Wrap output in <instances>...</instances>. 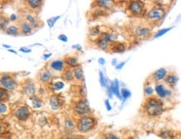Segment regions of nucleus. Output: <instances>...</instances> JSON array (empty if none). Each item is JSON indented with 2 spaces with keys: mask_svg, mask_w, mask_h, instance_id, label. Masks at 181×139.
<instances>
[{
  "mask_svg": "<svg viewBox=\"0 0 181 139\" xmlns=\"http://www.w3.org/2000/svg\"><path fill=\"white\" fill-rule=\"evenodd\" d=\"M144 108L149 116L156 117L164 112V103L158 97H149L145 102Z\"/></svg>",
  "mask_w": 181,
  "mask_h": 139,
  "instance_id": "obj_1",
  "label": "nucleus"
},
{
  "mask_svg": "<svg viewBox=\"0 0 181 139\" xmlns=\"http://www.w3.org/2000/svg\"><path fill=\"white\" fill-rule=\"evenodd\" d=\"M166 15V9L163 6H155L148 12L146 18L149 22L152 23H158L164 19Z\"/></svg>",
  "mask_w": 181,
  "mask_h": 139,
  "instance_id": "obj_2",
  "label": "nucleus"
},
{
  "mask_svg": "<svg viewBox=\"0 0 181 139\" xmlns=\"http://www.w3.org/2000/svg\"><path fill=\"white\" fill-rule=\"evenodd\" d=\"M95 124H96V120L95 117L91 116H84L78 119L77 128L80 133H88L95 128Z\"/></svg>",
  "mask_w": 181,
  "mask_h": 139,
  "instance_id": "obj_3",
  "label": "nucleus"
},
{
  "mask_svg": "<svg viewBox=\"0 0 181 139\" xmlns=\"http://www.w3.org/2000/svg\"><path fill=\"white\" fill-rule=\"evenodd\" d=\"M127 10L133 17H143L145 14V4L141 1H129L127 6Z\"/></svg>",
  "mask_w": 181,
  "mask_h": 139,
  "instance_id": "obj_4",
  "label": "nucleus"
},
{
  "mask_svg": "<svg viewBox=\"0 0 181 139\" xmlns=\"http://www.w3.org/2000/svg\"><path fill=\"white\" fill-rule=\"evenodd\" d=\"M0 85L8 91H13L18 86L17 81L9 73H3L0 77Z\"/></svg>",
  "mask_w": 181,
  "mask_h": 139,
  "instance_id": "obj_5",
  "label": "nucleus"
},
{
  "mask_svg": "<svg viewBox=\"0 0 181 139\" xmlns=\"http://www.w3.org/2000/svg\"><path fill=\"white\" fill-rule=\"evenodd\" d=\"M74 111L75 112L76 114L84 117L90 112V107L85 99H80L77 101L74 106Z\"/></svg>",
  "mask_w": 181,
  "mask_h": 139,
  "instance_id": "obj_6",
  "label": "nucleus"
},
{
  "mask_svg": "<svg viewBox=\"0 0 181 139\" xmlns=\"http://www.w3.org/2000/svg\"><path fill=\"white\" fill-rule=\"evenodd\" d=\"M109 34V33H107V32H101L100 35L95 41L97 47H99L102 50H107L109 48V44H110Z\"/></svg>",
  "mask_w": 181,
  "mask_h": 139,
  "instance_id": "obj_7",
  "label": "nucleus"
},
{
  "mask_svg": "<svg viewBox=\"0 0 181 139\" xmlns=\"http://www.w3.org/2000/svg\"><path fill=\"white\" fill-rule=\"evenodd\" d=\"M31 115L30 110L27 106H20L14 112V116L19 121H26Z\"/></svg>",
  "mask_w": 181,
  "mask_h": 139,
  "instance_id": "obj_8",
  "label": "nucleus"
},
{
  "mask_svg": "<svg viewBox=\"0 0 181 139\" xmlns=\"http://www.w3.org/2000/svg\"><path fill=\"white\" fill-rule=\"evenodd\" d=\"M151 30L149 27L145 25H139L134 28V35L139 39H146L150 36Z\"/></svg>",
  "mask_w": 181,
  "mask_h": 139,
  "instance_id": "obj_9",
  "label": "nucleus"
},
{
  "mask_svg": "<svg viewBox=\"0 0 181 139\" xmlns=\"http://www.w3.org/2000/svg\"><path fill=\"white\" fill-rule=\"evenodd\" d=\"M23 92L25 95L31 97L34 96L36 93V86L32 81L28 80L25 82L23 85Z\"/></svg>",
  "mask_w": 181,
  "mask_h": 139,
  "instance_id": "obj_10",
  "label": "nucleus"
},
{
  "mask_svg": "<svg viewBox=\"0 0 181 139\" xmlns=\"http://www.w3.org/2000/svg\"><path fill=\"white\" fill-rule=\"evenodd\" d=\"M156 94L159 98H166L171 95V91L166 88V87L162 84H157L155 86Z\"/></svg>",
  "mask_w": 181,
  "mask_h": 139,
  "instance_id": "obj_11",
  "label": "nucleus"
},
{
  "mask_svg": "<svg viewBox=\"0 0 181 139\" xmlns=\"http://www.w3.org/2000/svg\"><path fill=\"white\" fill-rule=\"evenodd\" d=\"M53 74L51 72L50 70L47 69V68H43L38 74V78L39 80L43 83V84H47L49 83L50 80L52 79Z\"/></svg>",
  "mask_w": 181,
  "mask_h": 139,
  "instance_id": "obj_12",
  "label": "nucleus"
},
{
  "mask_svg": "<svg viewBox=\"0 0 181 139\" xmlns=\"http://www.w3.org/2000/svg\"><path fill=\"white\" fill-rule=\"evenodd\" d=\"M126 44L122 42H114L111 43L110 44H109V49L113 53H124V51L126 50Z\"/></svg>",
  "mask_w": 181,
  "mask_h": 139,
  "instance_id": "obj_13",
  "label": "nucleus"
},
{
  "mask_svg": "<svg viewBox=\"0 0 181 139\" xmlns=\"http://www.w3.org/2000/svg\"><path fill=\"white\" fill-rule=\"evenodd\" d=\"M166 76H167V70L164 68V67H161V68L156 70V71H154L152 73L151 78L153 79V81L158 83V82L164 80Z\"/></svg>",
  "mask_w": 181,
  "mask_h": 139,
  "instance_id": "obj_14",
  "label": "nucleus"
},
{
  "mask_svg": "<svg viewBox=\"0 0 181 139\" xmlns=\"http://www.w3.org/2000/svg\"><path fill=\"white\" fill-rule=\"evenodd\" d=\"M19 28L20 34H24V35H28V34H32L33 30H34L33 27L25 20L20 21L19 24Z\"/></svg>",
  "mask_w": 181,
  "mask_h": 139,
  "instance_id": "obj_15",
  "label": "nucleus"
},
{
  "mask_svg": "<svg viewBox=\"0 0 181 139\" xmlns=\"http://www.w3.org/2000/svg\"><path fill=\"white\" fill-rule=\"evenodd\" d=\"M24 20L27 21L33 27L34 29V28H38L39 27V25H40L38 18L33 14H30V13H28V14H26L24 15Z\"/></svg>",
  "mask_w": 181,
  "mask_h": 139,
  "instance_id": "obj_16",
  "label": "nucleus"
},
{
  "mask_svg": "<svg viewBox=\"0 0 181 139\" xmlns=\"http://www.w3.org/2000/svg\"><path fill=\"white\" fill-rule=\"evenodd\" d=\"M49 105H50L51 108L54 111L59 110L61 108L62 101L58 95H52L49 97Z\"/></svg>",
  "mask_w": 181,
  "mask_h": 139,
  "instance_id": "obj_17",
  "label": "nucleus"
},
{
  "mask_svg": "<svg viewBox=\"0 0 181 139\" xmlns=\"http://www.w3.org/2000/svg\"><path fill=\"white\" fill-rule=\"evenodd\" d=\"M50 68L55 72H63L65 68V63H64V60H53V62H51L50 63Z\"/></svg>",
  "mask_w": 181,
  "mask_h": 139,
  "instance_id": "obj_18",
  "label": "nucleus"
},
{
  "mask_svg": "<svg viewBox=\"0 0 181 139\" xmlns=\"http://www.w3.org/2000/svg\"><path fill=\"white\" fill-rule=\"evenodd\" d=\"M28 100L30 102L31 106L34 109H39L42 108L43 106V101L42 99L36 95H34V96H31L28 98Z\"/></svg>",
  "mask_w": 181,
  "mask_h": 139,
  "instance_id": "obj_19",
  "label": "nucleus"
},
{
  "mask_svg": "<svg viewBox=\"0 0 181 139\" xmlns=\"http://www.w3.org/2000/svg\"><path fill=\"white\" fill-rule=\"evenodd\" d=\"M164 80V83L167 85H169L170 87H174L175 86L177 83H178L179 77L176 74L171 73V74H169V75L166 76Z\"/></svg>",
  "mask_w": 181,
  "mask_h": 139,
  "instance_id": "obj_20",
  "label": "nucleus"
},
{
  "mask_svg": "<svg viewBox=\"0 0 181 139\" xmlns=\"http://www.w3.org/2000/svg\"><path fill=\"white\" fill-rule=\"evenodd\" d=\"M109 90L111 91V92L113 93V94L116 95L120 99H122V98H121V95H120V84H119V81H118L117 79H115L114 81L111 82Z\"/></svg>",
  "mask_w": 181,
  "mask_h": 139,
  "instance_id": "obj_21",
  "label": "nucleus"
},
{
  "mask_svg": "<svg viewBox=\"0 0 181 139\" xmlns=\"http://www.w3.org/2000/svg\"><path fill=\"white\" fill-rule=\"evenodd\" d=\"M95 4L100 9L109 10L111 9L114 3H113V1H109V0H98V1H95Z\"/></svg>",
  "mask_w": 181,
  "mask_h": 139,
  "instance_id": "obj_22",
  "label": "nucleus"
},
{
  "mask_svg": "<svg viewBox=\"0 0 181 139\" xmlns=\"http://www.w3.org/2000/svg\"><path fill=\"white\" fill-rule=\"evenodd\" d=\"M64 63L67 64L68 66H69L70 67H80V65L78 63V60L76 57H66L64 60Z\"/></svg>",
  "mask_w": 181,
  "mask_h": 139,
  "instance_id": "obj_23",
  "label": "nucleus"
},
{
  "mask_svg": "<svg viewBox=\"0 0 181 139\" xmlns=\"http://www.w3.org/2000/svg\"><path fill=\"white\" fill-rule=\"evenodd\" d=\"M101 31L99 26H94L92 28H89V38L91 39H93L94 41H95L96 39L99 38V36L100 35Z\"/></svg>",
  "mask_w": 181,
  "mask_h": 139,
  "instance_id": "obj_24",
  "label": "nucleus"
},
{
  "mask_svg": "<svg viewBox=\"0 0 181 139\" xmlns=\"http://www.w3.org/2000/svg\"><path fill=\"white\" fill-rule=\"evenodd\" d=\"M5 34L11 36H18L20 34V31L19 26L17 25H9L5 28Z\"/></svg>",
  "mask_w": 181,
  "mask_h": 139,
  "instance_id": "obj_25",
  "label": "nucleus"
},
{
  "mask_svg": "<svg viewBox=\"0 0 181 139\" xmlns=\"http://www.w3.org/2000/svg\"><path fill=\"white\" fill-rule=\"evenodd\" d=\"M44 1L42 0H28L27 1V4L33 10H36L41 8V6L43 5Z\"/></svg>",
  "mask_w": 181,
  "mask_h": 139,
  "instance_id": "obj_26",
  "label": "nucleus"
},
{
  "mask_svg": "<svg viewBox=\"0 0 181 139\" xmlns=\"http://www.w3.org/2000/svg\"><path fill=\"white\" fill-rule=\"evenodd\" d=\"M74 73V78H75L77 81H82L84 79V72L81 67H75L73 71Z\"/></svg>",
  "mask_w": 181,
  "mask_h": 139,
  "instance_id": "obj_27",
  "label": "nucleus"
},
{
  "mask_svg": "<svg viewBox=\"0 0 181 139\" xmlns=\"http://www.w3.org/2000/svg\"><path fill=\"white\" fill-rule=\"evenodd\" d=\"M9 18L0 14V30H5V28L9 26Z\"/></svg>",
  "mask_w": 181,
  "mask_h": 139,
  "instance_id": "obj_28",
  "label": "nucleus"
},
{
  "mask_svg": "<svg viewBox=\"0 0 181 139\" xmlns=\"http://www.w3.org/2000/svg\"><path fill=\"white\" fill-rule=\"evenodd\" d=\"M63 74H62V78L64 81L70 82V81L74 80V73L71 69H64L63 71Z\"/></svg>",
  "mask_w": 181,
  "mask_h": 139,
  "instance_id": "obj_29",
  "label": "nucleus"
},
{
  "mask_svg": "<svg viewBox=\"0 0 181 139\" xmlns=\"http://www.w3.org/2000/svg\"><path fill=\"white\" fill-rule=\"evenodd\" d=\"M9 91L2 88V87H0V103H5L6 101L9 100Z\"/></svg>",
  "mask_w": 181,
  "mask_h": 139,
  "instance_id": "obj_30",
  "label": "nucleus"
},
{
  "mask_svg": "<svg viewBox=\"0 0 181 139\" xmlns=\"http://www.w3.org/2000/svg\"><path fill=\"white\" fill-rule=\"evenodd\" d=\"M160 137H162V139H174L175 135H174V133L172 131L165 130L160 133Z\"/></svg>",
  "mask_w": 181,
  "mask_h": 139,
  "instance_id": "obj_31",
  "label": "nucleus"
},
{
  "mask_svg": "<svg viewBox=\"0 0 181 139\" xmlns=\"http://www.w3.org/2000/svg\"><path fill=\"white\" fill-rule=\"evenodd\" d=\"M60 18H61V16H55V17L49 18L47 20L48 26L50 28H52L53 26L55 25V23L57 22V21H58Z\"/></svg>",
  "mask_w": 181,
  "mask_h": 139,
  "instance_id": "obj_32",
  "label": "nucleus"
},
{
  "mask_svg": "<svg viewBox=\"0 0 181 139\" xmlns=\"http://www.w3.org/2000/svg\"><path fill=\"white\" fill-rule=\"evenodd\" d=\"M120 95H121V98H123V100L125 101L126 99H128V97H130L131 92L128 89L123 88L122 90H121V93H120Z\"/></svg>",
  "mask_w": 181,
  "mask_h": 139,
  "instance_id": "obj_33",
  "label": "nucleus"
},
{
  "mask_svg": "<svg viewBox=\"0 0 181 139\" xmlns=\"http://www.w3.org/2000/svg\"><path fill=\"white\" fill-rule=\"evenodd\" d=\"M64 83L62 82V81H58V82H55L54 84H53V89L54 91H59L61 89L64 88Z\"/></svg>",
  "mask_w": 181,
  "mask_h": 139,
  "instance_id": "obj_34",
  "label": "nucleus"
},
{
  "mask_svg": "<svg viewBox=\"0 0 181 139\" xmlns=\"http://www.w3.org/2000/svg\"><path fill=\"white\" fill-rule=\"evenodd\" d=\"M172 29V28H163V29H159L157 33L155 34V35L154 36V38H159V37L161 36H164V34H166V33H168L169 31L171 30Z\"/></svg>",
  "mask_w": 181,
  "mask_h": 139,
  "instance_id": "obj_35",
  "label": "nucleus"
},
{
  "mask_svg": "<svg viewBox=\"0 0 181 139\" xmlns=\"http://www.w3.org/2000/svg\"><path fill=\"white\" fill-rule=\"evenodd\" d=\"M64 126H65V128L68 129V130H72V129H74V122H73L70 119L65 120Z\"/></svg>",
  "mask_w": 181,
  "mask_h": 139,
  "instance_id": "obj_36",
  "label": "nucleus"
},
{
  "mask_svg": "<svg viewBox=\"0 0 181 139\" xmlns=\"http://www.w3.org/2000/svg\"><path fill=\"white\" fill-rule=\"evenodd\" d=\"M8 112V107L4 103H0V115H3Z\"/></svg>",
  "mask_w": 181,
  "mask_h": 139,
  "instance_id": "obj_37",
  "label": "nucleus"
},
{
  "mask_svg": "<svg viewBox=\"0 0 181 139\" xmlns=\"http://www.w3.org/2000/svg\"><path fill=\"white\" fill-rule=\"evenodd\" d=\"M99 83H100L101 87H106V79L104 78V75H103V72L99 71Z\"/></svg>",
  "mask_w": 181,
  "mask_h": 139,
  "instance_id": "obj_38",
  "label": "nucleus"
},
{
  "mask_svg": "<svg viewBox=\"0 0 181 139\" xmlns=\"http://www.w3.org/2000/svg\"><path fill=\"white\" fill-rule=\"evenodd\" d=\"M103 139H120L119 137H117L116 135H114L113 133H106L103 135Z\"/></svg>",
  "mask_w": 181,
  "mask_h": 139,
  "instance_id": "obj_39",
  "label": "nucleus"
},
{
  "mask_svg": "<svg viewBox=\"0 0 181 139\" xmlns=\"http://www.w3.org/2000/svg\"><path fill=\"white\" fill-rule=\"evenodd\" d=\"M145 93L146 95H148V96H150V95H152L154 93V89L151 86H147L145 87Z\"/></svg>",
  "mask_w": 181,
  "mask_h": 139,
  "instance_id": "obj_40",
  "label": "nucleus"
},
{
  "mask_svg": "<svg viewBox=\"0 0 181 139\" xmlns=\"http://www.w3.org/2000/svg\"><path fill=\"white\" fill-rule=\"evenodd\" d=\"M59 40H60L61 42L64 43H67L68 42V38L65 34H60L59 37H58Z\"/></svg>",
  "mask_w": 181,
  "mask_h": 139,
  "instance_id": "obj_41",
  "label": "nucleus"
},
{
  "mask_svg": "<svg viewBox=\"0 0 181 139\" xmlns=\"http://www.w3.org/2000/svg\"><path fill=\"white\" fill-rule=\"evenodd\" d=\"M19 51L20 52H22V53H29L32 52V50H31L30 48H28V47H20Z\"/></svg>",
  "mask_w": 181,
  "mask_h": 139,
  "instance_id": "obj_42",
  "label": "nucleus"
},
{
  "mask_svg": "<svg viewBox=\"0 0 181 139\" xmlns=\"http://www.w3.org/2000/svg\"><path fill=\"white\" fill-rule=\"evenodd\" d=\"M105 106H106V108L108 111H111L112 110V106L110 105V103H109V99H106L105 100Z\"/></svg>",
  "mask_w": 181,
  "mask_h": 139,
  "instance_id": "obj_43",
  "label": "nucleus"
},
{
  "mask_svg": "<svg viewBox=\"0 0 181 139\" xmlns=\"http://www.w3.org/2000/svg\"><path fill=\"white\" fill-rule=\"evenodd\" d=\"M9 21H11V22H15V21L18 19V16L16 15V14H13L10 15V17L9 18Z\"/></svg>",
  "mask_w": 181,
  "mask_h": 139,
  "instance_id": "obj_44",
  "label": "nucleus"
},
{
  "mask_svg": "<svg viewBox=\"0 0 181 139\" xmlns=\"http://www.w3.org/2000/svg\"><path fill=\"white\" fill-rule=\"evenodd\" d=\"M124 65H125V62H122V63H120L116 64V66H115V67H116V69L120 70V69H122V67H124Z\"/></svg>",
  "mask_w": 181,
  "mask_h": 139,
  "instance_id": "obj_45",
  "label": "nucleus"
},
{
  "mask_svg": "<svg viewBox=\"0 0 181 139\" xmlns=\"http://www.w3.org/2000/svg\"><path fill=\"white\" fill-rule=\"evenodd\" d=\"M72 48L73 49H76V50H78V51H82V47H81L79 44L74 45V46L72 47Z\"/></svg>",
  "mask_w": 181,
  "mask_h": 139,
  "instance_id": "obj_46",
  "label": "nucleus"
},
{
  "mask_svg": "<svg viewBox=\"0 0 181 139\" xmlns=\"http://www.w3.org/2000/svg\"><path fill=\"white\" fill-rule=\"evenodd\" d=\"M51 56H52V53H44L43 59H44V60H47V59H48L50 58Z\"/></svg>",
  "mask_w": 181,
  "mask_h": 139,
  "instance_id": "obj_47",
  "label": "nucleus"
},
{
  "mask_svg": "<svg viewBox=\"0 0 181 139\" xmlns=\"http://www.w3.org/2000/svg\"><path fill=\"white\" fill-rule=\"evenodd\" d=\"M99 63L100 64V65H104L105 64V59H103V58L99 59Z\"/></svg>",
  "mask_w": 181,
  "mask_h": 139,
  "instance_id": "obj_48",
  "label": "nucleus"
},
{
  "mask_svg": "<svg viewBox=\"0 0 181 139\" xmlns=\"http://www.w3.org/2000/svg\"><path fill=\"white\" fill-rule=\"evenodd\" d=\"M8 51H9V52H10V53H14V54H17V51L13 50V49H8Z\"/></svg>",
  "mask_w": 181,
  "mask_h": 139,
  "instance_id": "obj_49",
  "label": "nucleus"
},
{
  "mask_svg": "<svg viewBox=\"0 0 181 139\" xmlns=\"http://www.w3.org/2000/svg\"><path fill=\"white\" fill-rule=\"evenodd\" d=\"M116 62H117V59H113V62H112V64H113L114 66H116Z\"/></svg>",
  "mask_w": 181,
  "mask_h": 139,
  "instance_id": "obj_50",
  "label": "nucleus"
},
{
  "mask_svg": "<svg viewBox=\"0 0 181 139\" xmlns=\"http://www.w3.org/2000/svg\"><path fill=\"white\" fill-rule=\"evenodd\" d=\"M3 47H5V48H7V49H10V47H11L10 46H9V45H7V44H3Z\"/></svg>",
  "mask_w": 181,
  "mask_h": 139,
  "instance_id": "obj_51",
  "label": "nucleus"
},
{
  "mask_svg": "<svg viewBox=\"0 0 181 139\" xmlns=\"http://www.w3.org/2000/svg\"><path fill=\"white\" fill-rule=\"evenodd\" d=\"M2 131H3V126H2V124L0 123V133H2Z\"/></svg>",
  "mask_w": 181,
  "mask_h": 139,
  "instance_id": "obj_52",
  "label": "nucleus"
}]
</instances>
